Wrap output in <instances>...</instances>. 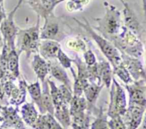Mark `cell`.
Here are the masks:
<instances>
[{"label":"cell","instance_id":"cell-1","mask_svg":"<svg viewBox=\"0 0 146 129\" xmlns=\"http://www.w3.org/2000/svg\"><path fill=\"white\" fill-rule=\"evenodd\" d=\"M104 4L106 13L103 17L95 19L98 23L96 29L101 32L104 38L110 41L112 38L116 36L122 29L121 14L115 6L108 1H104Z\"/></svg>","mask_w":146,"mask_h":129},{"label":"cell","instance_id":"cell-2","mask_svg":"<svg viewBox=\"0 0 146 129\" xmlns=\"http://www.w3.org/2000/svg\"><path fill=\"white\" fill-rule=\"evenodd\" d=\"M109 41L115 45L120 51L131 57L140 58L144 52L143 43L133 33L123 26L121 32Z\"/></svg>","mask_w":146,"mask_h":129},{"label":"cell","instance_id":"cell-3","mask_svg":"<svg viewBox=\"0 0 146 129\" xmlns=\"http://www.w3.org/2000/svg\"><path fill=\"white\" fill-rule=\"evenodd\" d=\"M39 24L40 16H37L36 24L34 26L27 29H19L17 33V51L19 54L25 52L28 58L31 54H36L38 52L40 43Z\"/></svg>","mask_w":146,"mask_h":129},{"label":"cell","instance_id":"cell-4","mask_svg":"<svg viewBox=\"0 0 146 129\" xmlns=\"http://www.w3.org/2000/svg\"><path fill=\"white\" fill-rule=\"evenodd\" d=\"M74 19L76 21L78 25L81 26L83 28H84L88 33V34L91 35V38L96 41L98 46L102 51L103 54L105 55L106 58L108 59V60L109 61L110 63L113 65V67H115V66L122 62L121 54H120L118 48L114 47L111 41L107 40L104 36H101V35L96 33V31L93 29L92 27L90 26L88 21L85 18H84V22H82V21L76 19V18H74Z\"/></svg>","mask_w":146,"mask_h":129},{"label":"cell","instance_id":"cell-5","mask_svg":"<svg viewBox=\"0 0 146 129\" xmlns=\"http://www.w3.org/2000/svg\"><path fill=\"white\" fill-rule=\"evenodd\" d=\"M110 92V103L107 115L110 118L113 116H123L127 110V101L125 91L121 85L113 77Z\"/></svg>","mask_w":146,"mask_h":129},{"label":"cell","instance_id":"cell-6","mask_svg":"<svg viewBox=\"0 0 146 129\" xmlns=\"http://www.w3.org/2000/svg\"><path fill=\"white\" fill-rule=\"evenodd\" d=\"M21 4L17 3V6L7 15L0 24V33L2 35L4 43L8 46L9 49H16V39L19 28L15 24L14 15Z\"/></svg>","mask_w":146,"mask_h":129},{"label":"cell","instance_id":"cell-7","mask_svg":"<svg viewBox=\"0 0 146 129\" xmlns=\"http://www.w3.org/2000/svg\"><path fill=\"white\" fill-rule=\"evenodd\" d=\"M44 19L45 23L39 35L40 40H53L58 42L66 36L65 31H61V20L54 13Z\"/></svg>","mask_w":146,"mask_h":129},{"label":"cell","instance_id":"cell-8","mask_svg":"<svg viewBox=\"0 0 146 129\" xmlns=\"http://www.w3.org/2000/svg\"><path fill=\"white\" fill-rule=\"evenodd\" d=\"M120 53L123 63L134 82L142 81L146 84V72L139 58H133L122 52Z\"/></svg>","mask_w":146,"mask_h":129},{"label":"cell","instance_id":"cell-9","mask_svg":"<svg viewBox=\"0 0 146 129\" xmlns=\"http://www.w3.org/2000/svg\"><path fill=\"white\" fill-rule=\"evenodd\" d=\"M0 112L2 114L3 121L1 127L4 128L26 129L24 120L18 114V107L13 106H1Z\"/></svg>","mask_w":146,"mask_h":129},{"label":"cell","instance_id":"cell-10","mask_svg":"<svg viewBox=\"0 0 146 129\" xmlns=\"http://www.w3.org/2000/svg\"><path fill=\"white\" fill-rule=\"evenodd\" d=\"M145 82H133L129 84H125V88L129 94L130 104L138 105L146 109V92L144 87Z\"/></svg>","mask_w":146,"mask_h":129},{"label":"cell","instance_id":"cell-11","mask_svg":"<svg viewBox=\"0 0 146 129\" xmlns=\"http://www.w3.org/2000/svg\"><path fill=\"white\" fill-rule=\"evenodd\" d=\"M145 109L138 105L130 104L127 108L126 112L122 116L127 129H137L142 123Z\"/></svg>","mask_w":146,"mask_h":129},{"label":"cell","instance_id":"cell-12","mask_svg":"<svg viewBox=\"0 0 146 129\" xmlns=\"http://www.w3.org/2000/svg\"><path fill=\"white\" fill-rule=\"evenodd\" d=\"M37 16L45 18L54 13L55 7L64 0H26Z\"/></svg>","mask_w":146,"mask_h":129},{"label":"cell","instance_id":"cell-13","mask_svg":"<svg viewBox=\"0 0 146 129\" xmlns=\"http://www.w3.org/2000/svg\"><path fill=\"white\" fill-rule=\"evenodd\" d=\"M123 21L125 26L128 28L129 31L133 33L135 35L140 38L143 32V29L142 26L140 24L136 15L133 10L131 8L129 4L127 2L123 4Z\"/></svg>","mask_w":146,"mask_h":129},{"label":"cell","instance_id":"cell-14","mask_svg":"<svg viewBox=\"0 0 146 129\" xmlns=\"http://www.w3.org/2000/svg\"><path fill=\"white\" fill-rule=\"evenodd\" d=\"M61 45L58 41L53 40H41L38 45L40 55L45 60L54 59L56 57Z\"/></svg>","mask_w":146,"mask_h":129},{"label":"cell","instance_id":"cell-15","mask_svg":"<svg viewBox=\"0 0 146 129\" xmlns=\"http://www.w3.org/2000/svg\"><path fill=\"white\" fill-rule=\"evenodd\" d=\"M31 127L34 129H64L54 115L49 113L38 114L36 120Z\"/></svg>","mask_w":146,"mask_h":129},{"label":"cell","instance_id":"cell-16","mask_svg":"<svg viewBox=\"0 0 146 129\" xmlns=\"http://www.w3.org/2000/svg\"><path fill=\"white\" fill-rule=\"evenodd\" d=\"M43 89L41 91V108L39 111L41 113H49L51 114H54V108L50 94V88L47 79H45L43 82Z\"/></svg>","mask_w":146,"mask_h":129},{"label":"cell","instance_id":"cell-17","mask_svg":"<svg viewBox=\"0 0 146 129\" xmlns=\"http://www.w3.org/2000/svg\"><path fill=\"white\" fill-rule=\"evenodd\" d=\"M31 66L37 77L43 83L46 75L49 73V63L40 55L34 54L31 62Z\"/></svg>","mask_w":146,"mask_h":129},{"label":"cell","instance_id":"cell-18","mask_svg":"<svg viewBox=\"0 0 146 129\" xmlns=\"http://www.w3.org/2000/svg\"><path fill=\"white\" fill-rule=\"evenodd\" d=\"M27 84L24 79H20L19 82V86H17L13 88L9 96V103L18 107L26 101Z\"/></svg>","mask_w":146,"mask_h":129},{"label":"cell","instance_id":"cell-19","mask_svg":"<svg viewBox=\"0 0 146 129\" xmlns=\"http://www.w3.org/2000/svg\"><path fill=\"white\" fill-rule=\"evenodd\" d=\"M104 86V84L98 85L96 83L90 82L88 84H87L84 88V93L85 95L86 99L87 101V103H88L87 111H90V110L94 106V103L96 101L97 99L100 94V92L102 90Z\"/></svg>","mask_w":146,"mask_h":129},{"label":"cell","instance_id":"cell-20","mask_svg":"<svg viewBox=\"0 0 146 129\" xmlns=\"http://www.w3.org/2000/svg\"><path fill=\"white\" fill-rule=\"evenodd\" d=\"M48 63H49V72L51 73V76L54 77L58 82H61L63 84L66 85L68 89L72 90V84L64 68L57 62H48Z\"/></svg>","mask_w":146,"mask_h":129},{"label":"cell","instance_id":"cell-21","mask_svg":"<svg viewBox=\"0 0 146 129\" xmlns=\"http://www.w3.org/2000/svg\"><path fill=\"white\" fill-rule=\"evenodd\" d=\"M20 112L21 113L22 120L29 126L34 125L38 116L34 102H27L24 103L21 106Z\"/></svg>","mask_w":146,"mask_h":129},{"label":"cell","instance_id":"cell-22","mask_svg":"<svg viewBox=\"0 0 146 129\" xmlns=\"http://www.w3.org/2000/svg\"><path fill=\"white\" fill-rule=\"evenodd\" d=\"M98 64V74L102 83L106 86L107 88L111 87L113 79V72L111 70L109 62L107 61H100Z\"/></svg>","mask_w":146,"mask_h":129},{"label":"cell","instance_id":"cell-23","mask_svg":"<svg viewBox=\"0 0 146 129\" xmlns=\"http://www.w3.org/2000/svg\"><path fill=\"white\" fill-rule=\"evenodd\" d=\"M54 116L64 128L71 125V117L68 105H64L55 109Z\"/></svg>","mask_w":146,"mask_h":129},{"label":"cell","instance_id":"cell-24","mask_svg":"<svg viewBox=\"0 0 146 129\" xmlns=\"http://www.w3.org/2000/svg\"><path fill=\"white\" fill-rule=\"evenodd\" d=\"M19 55L18 51L16 49L10 50L8 55V70L10 73L17 79L19 77Z\"/></svg>","mask_w":146,"mask_h":129},{"label":"cell","instance_id":"cell-25","mask_svg":"<svg viewBox=\"0 0 146 129\" xmlns=\"http://www.w3.org/2000/svg\"><path fill=\"white\" fill-rule=\"evenodd\" d=\"M69 104V112L71 117L78 113L86 111V110L88 109L87 101L86 98L83 96H79V97L73 96Z\"/></svg>","mask_w":146,"mask_h":129},{"label":"cell","instance_id":"cell-26","mask_svg":"<svg viewBox=\"0 0 146 129\" xmlns=\"http://www.w3.org/2000/svg\"><path fill=\"white\" fill-rule=\"evenodd\" d=\"M31 99L34 101V103H36L38 109L41 108V89L40 86V83L36 81L34 83L27 85V87Z\"/></svg>","mask_w":146,"mask_h":129},{"label":"cell","instance_id":"cell-27","mask_svg":"<svg viewBox=\"0 0 146 129\" xmlns=\"http://www.w3.org/2000/svg\"><path fill=\"white\" fill-rule=\"evenodd\" d=\"M108 115L104 113V111L101 108L96 119L91 123L90 129H111L108 126V120H107Z\"/></svg>","mask_w":146,"mask_h":129},{"label":"cell","instance_id":"cell-28","mask_svg":"<svg viewBox=\"0 0 146 129\" xmlns=\"http://www.w3.org/2000/svg\"><path fill=\"white\" fill-rule=\"evenodd\" d=\"M113 73L116 75L125 84H129L134 82L133 79L131 77V75L128 72V69L124 66L123 62L121 64L118 65L113 67Z\"/></svg>","mask_w":146,"mask_h":129},{"label":"cell","instance_id":"cell-29","mask_svg":"<svg viewBox=\"0 0 146 129\" xmlns=\"http://www.w3.org/2000/svg\"><path fill=\"white\" fill-rule=\"evenodd\" d=\"M90 0H68L66 9L68 12L83 11L89 3Z\"/></svg>","mask_w":146,"mask_h":129},{"label":"cell","instance_id":"cell-30","mask_svg":"<svg viewBox=\"0 0 146 129\" xmlns=\"http://www.w3.org/2000/svg\"><path fill=\"white\" fill-rule=\"evenodd\" d=\"M66 46L72 50L78 51V52H85L86 44L83 40L79 38H71L69 39L66 43Z\"/></svg>","mask_w":146,"mask_h":129},{"label":"cell","instance_id":"cell-31","mask_svg":"<svg viewBox=\"0 0 146 129\" xmlns=\"http://www.w3.org/2000/svg\"><path fill=\"white\" fill-rule=\"evenodd\" d=\"M71 71L72 75H74V89L73 90V96H76V97H79L81 96L84 94V86H83L82 83L80 81V79H78V76H77V74L76 73V72L74 71V68L71 67Z\"/></svg>","mask_w":146,"mask_h":129},{"label":"cell","instance_id":"cell-32","mask_svg":"<svg viewBox=\"0 0 146 129\" xmlns=\"http://www.w3.org/2000/svg\"><path fill=\"white\" fill-rule=\"evenodd\" d=\"M108 126L111 129H127L123 117L119 115L111 117L110 120H108Z\"/></svg>","mask_w":146,"mask_h":129},{"label":"cell","instance_id":"cell-33","mask_svg":"<svg viewBox=\"0 0 146 129\" xmlns=\"http://www.w3.org/2000/svg\"><path fill=\"white\" fill-rule=\"evenodd\" d=\"M56 58H58L59 63L61 66L64 68H71V63H72V59L69 58L64 51L62 50L61 48L58 50V52H57Z\"/></svg>","mask_w":146,"mask_h":129},{"label":"cell","instance_id":"cell-34","mask_svg":"<svg viewBox=\"0 0 146 129\" xmlns=\"http://www.w3.org/2000/svg\"><path fill=\"white\" fill-rule=\"evenodd\" d=\"M72 129H90V116L82 120L71 122Z\"/></svg>","mask_w":146,"mask_h":129},{"label":"cell","instance_id":"cell-35","mask_svg":"<svg viewBox=\"0 0 146 129\" xmlns=\"http://www.w3.org/2000/svg\"><path fill=\"white\" fill-rule=\"evenodd\" d=\"M84 58L87 66L94 65L96 62V58L91 50H88L84 52Z\"/></svg>","mask_w":146,"mask_h":129},{"label":"cell","instance_id":"cell-36","mask_svg":"<svg viewBox=\"0 0 146 129\" xmlns=\"http://www.w3.org/2000/svg\"><path fill=\"white\" fill-rule=\"evenodd\" d=\"M7 14H6L5 9H4V4H0V24L3 21V20L7 17Z\"/></svg>","mask_w":146,"mask_h":129},{"label":"cell","instance_id":"cell-37","mask_svg":"<svg viewBox=\"0 0 146 129\" xmlns=\"http://www.w3.org/2000/svg\"><path fill=\"white\" fill-rule=\"evenodd\" d=\"M141 123H142V128L141 129H146V112L144 113L143 118V120Z\"/></svg>","mask_w":146,"mask_h":129},{"label":"cell","instance_id":"cell-38","mask_svg":"<svg viewBox=\"0 0 146 129\" xmlns=\"http://www.w3.org/2000/svg\"><path fill=\"white\" fill-rule=\"evenodd\" d=\"M3 45H4V41H3L2 35H1V33H0V48L2 47Z\"/></svg>","mask_w":146,"mask_h":129},{"label":"cell","instance_id":"cell-39","mask_svg":"<svg viewBox=\"0 0 146 129\" xmlns=\"http://www.w3.org/2000/svg\"><path fill=\"white\" fill-rule=\"evenodd\" d=\"M143 9L146 16V0H143Z\"/></svg>","mask_w":146,"mask_h":129},{"label":"cell","instance_id":"cell-40","mask_svg":"<svg viewBox=\"0 0 146 129\" xmlns=\"http://www.w3.org/2000/svg\"><path fill=\"white\" fill-rule=\"evenodd\" d=\"M119 1H121V2L122 3V4H123V3H125V0H119Z\"/></svg>","mask_w":146,"mask_h":129},{"label":"cell","instance_id":"cell-41","mask_svg":"<svg viewBox=\"0 0 146 129\" xmlns=\"http://www.w3.org/2000/svg\"><path fill=\"white\" fill-rule=\"evenodd\" d=\"M3 2H4V0H0V4H3Z\"/></svg>","mask_w":146,"mask_h":129},{"label":"cell","instance_id":"cell-42","mask_svg":"<svg viewBox=\"0 0 146 129\" xmlns=\"http://www.w3.org/2000/svg\"><path fill=\"white\" fill-rule=\"evenodd\" d=\"M0 129H14V128H4L0 127Z\"/></svg>","mask_w":146,"mask_h":129},{"label":"cell","instance_id":"cell-43","mask_svg":"<svg viewBox=\"0 0 146 129\" xmlns=\"http://www.w3.org/2000/svg\"><path fill=\"white\" fill-rule=\"evenodd\" d=\"M64 1H66V0H64Z\"/></svg>","mask_w":146,"mask_h":129},{"label":"cell","instance_id":"cell-44","mask_svg":"<svg viewBox=\"0 0 146 129\" xmlns=\"http://www.w3.org/2000/svg\"><path fill=\"white\" fill-rule=\"evenodd\" d=\"M145 89H146V88H145Z\"/></svg>","mask_w":146,"mask_h":129}]
</instances>
